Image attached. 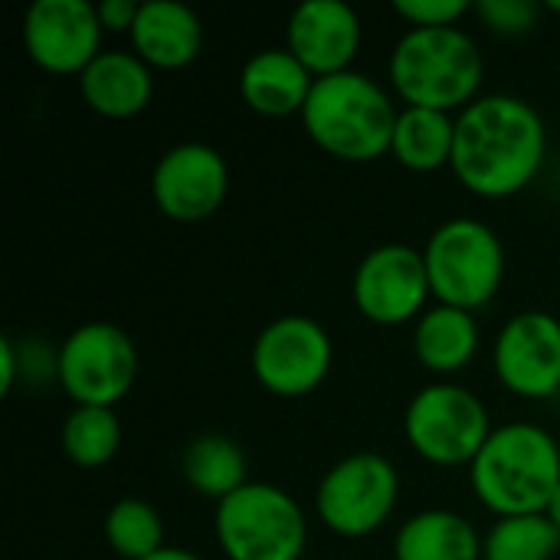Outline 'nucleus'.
Returning a JSON list of instances; mask_svg holds the SVG:
<instances>
[{"label": "nucleus", "mask_w": 560, "mask_h": 560, "mask_svg": "<svg viewBox=\"0 0 560 560\" xmlns=\"http://www.w3.org/2000/svg\"><path fill=\"white\" fill-rule=\"evenodd\" d=\"M545 154V118L518 95H479L456 115V148L450 167L456 180L482 200L522 194L538 177Z\"/></svg>", "instance_id": "obj_1"}, {"label": "nucleus", "mask_w": 560, "mask_h": 560, "mask_svg": "<svg viewBox=\"0 0 560 560\" xmlns=\"http://www.w3.org/2000/svg\"><path fill=\"white\" fill-rule=\"evenodd\" d=\"M469 482L499 518L545 515L560 486L558 440L538 423H505L472 459Z\"/></svg>", "instance_id": "obj_2"}, {"label": "nucleus", "mask_w": 560, "mask_h": 560, "mask_svg": "<svg viewBox=\"0 0 560 560\" xmlns=\"http://www.w3.org/2000/svg\"><path fill=\"white\" fill-rule=\"evenodd\" d=\"M400 108L390 92L364 72H338L315 82L302 125L305 135L331 158L368 164L390 154Z\"/></svg>", "instance_id": "obj_3"}, {"label": "nucleus", "mask_w": 560, "mask_h": 560, "mask_svg": "<svg viewBox=\"0 0 560 560\" xmlns=\"http://www.w3.org/2000/svg\"><path fill=\"white\" fill-rule=\"evenodd\" d=\"M394 92L410 108L463 112L479 98L486 62L463 26L407 30L387 62Z\"/></svg>", "instance_id": "obj_4"}, {"label": "nucleus", "mask_w": 560, "mask_h": 560, "mask_svg": "<svg viewBox=\"0 0 560 560\" xmlns=\"http://www.w3.org/2000/svg\"><path fill=\"white\" fill-rule=\"evenodd\" d=\"M213 532L226 560H302L308 545L302 505L272 482H246L217 502Z\"/></svg>", "instance_id": "obj_5"}, {"label": "nucleus", "mask_w": 560, "mask_h": 560, "mask_svg": "<svg viewBox=\"0 0 560 560\" xmlns=\"http://www.w3.org/2000/svg\"><path fill=\"white\" fill-rule=\"evenodd\" d=\"M430 289L440 305L476 312L489 305L505 282V249L495 230L472 217L446 220L423 249Z\"/></svg>", "instance_id": "obj_6"}, {"label": "nucleus", "mask_w": 560, "mask_h": 560, "mask_svg": "<svg viewBox=\"0 0 560 560\" xmlns=\"http://www.w3.org/2000/svg\"><path fill=\"white\" fill-rule=\"evenodd\" d=\"M404 436L410 450L430 466H472L492 436L486 404L463 384L436 381L413 394L404 413Z\"/></svg>", "instance_id": "obj_7"}, {"label": "nucleus", "mask_w": 560, "mask_h": 560, "mask_svg": "<svg viewBox=\"0 0 560 560\" xmlns=\"http://www.w3.org/2000/svg\"><path fill=\"white\" fill-rule=\"evenodd\" d=\"M56 381L75 407H112L138 381L131 335L108 322H85L56 351Z\"/></svg>", "instance_id": "obj_8"}, {"label": "nucleus", "mask_w": 560, "mask_h": 560, "mask_svg": "<svg viewBox=\"0 0 560 560\" xmlns=\"http://www.w3.org/2000/svg\"><path fill=\"white\" fill-rule=\"evenodd\" d=\"M397 499L400 476L394 463L381 453H351L322 476L315 509L331 535L368 538L390 522Z\"/></svg>", "instance_id": "obj_9"}, {"label": "nucleus", "mask_w": 560, "mask_h": 560, "mask_svg": "<svg viewBox=\"0 0 560 560\" xmlns=\"http://www.w3.org/2000/svg\"><path fill=\"white\" fill-rule=\"evenodd\" d=\"M335 361L328 331L308 315H279L253 341V377L276 397L315 394Z\"/></svg>", "instance_id": "obj_10"}, {"label": "nucleus", "mask_w": 560, "mask_h": 560, "mask_svg": "<svg viewBox=\"0 0 560 560\" xmlns=\"http://www.w3.org/2000/svg\"><path fill=\"white\" fill-rule=\"evenodd\" d=\"M358 312L374 325H407L423 315L433 299L427 259L407 243H384L371 249L351 279Z\"/></svg>", "instance_id": "obj_11"}, {"label": "nucleus", "mask_w": 560, "mask_h": 560, "mask_svg": "<svg viewBox=\"0 0 560 560\" xmlns=\"http://www.w3.org/2000/svg\"><path fill=\"white\" fill-rule=\"evenodd\" d=\"M499 384L522 400H551L560 394V318L548 312L512 315L492 351Z\"/></svg>", "instance_id": "obj_12"}, {"label": "nucleus", "mask_w": 560, "mask_h": 560, "mask_svg": "<svg viewBox=\"0 0 560 560\" xmlns=\"http://www.w3.org/2000/svg\"><path fill=\"white\" fill-rule=\"evenodd\" d=\"M98 7L89 0H36L23 16L26 56L52 75H82L102 52Z\"/></svg>", "instance_id": "obj_13"}, {"label": "nucleus", "mask_w": 560, "mask_h": 560, "mask_svg": "<svg viewBox=\"0 0 560 560\" xmlns=\"http://www.w3.org/2000/svg\"><path fill=\"white\" fill-rule=\"evenodd\" d=\"M230 190V167L223 154L203 141H184L161 154L151 174V197L167 220H210Z\"/></svg>", "instance_id": "obj_14"}, {"label": "nucleus", "mask_w": 560, "mask_h": 560, "mask_svg": "<svg viewBox=\"0 0 560 560\" xmlns=\"http://www.w3.org/2000/svg\"><path fill=\"white\" fill-rule=\"evenodd\" d=\"M361 16L345 0H305L292 10L285 39L289 52L315 75L348 72L361 49Z\"/></svg>", "instance_id": "obj_15"}, {"label": "nucleus", "mask_w": 560, "mask_h": 560, "mask_svg": "<svg viewBox=\"0 0 560 560\" xmlns=\"http://www.w3.org/2000/svg\"><path fill=\"white\" fill-rule=\"evenodd\" d=\"M79 92L95 115L121 121L148 108L154 95V75L141 56L125 49H102L79 75Z\"/></svg>", "instance_id": "obj_16"}, {"label": "nucleus", "mask_w": 560, "mask_h": 560, "mask_svg": "<svg viewBox=\"0 0 560 560\" xmlns=\"http://www.w3.org/2000/svg\"><path fill=\"white\" fill-rule=\"evenodd\" d=\"M131 49L151 69H184L203 49V23L177 0H148L131 26Z\"/></svg>", "instance_id": "obj_17"}, {"label": "nucleus", "mask_w": 560, "mask_h": 560, "mask_svg": "<svg viewBox=\"0 0 560 560\" xmlns=\"http://www.w3.org/2000/svg\"><path fill=\"white\" fill-rule=\"evenodd\" d=\"M315 82L318 79L289 49H262L246 59L240 72V95L262 118H302Z\"/></svg>", "instance_id": "obj_18"}, {"label": "nucleus", "mask_w": 560, "mask_h": 560, "mask_svg": "<svg viewBox=\"0 0 560 560\" xmlns=\"http://www.w3.org/2000/svg\"><path fill=\"white\" fill-rule=\"evenodd\" d=\"M413 354L436 377H453L466 371L472 358L479 354L476 315L453 308V305L427 308L413 328Z\"/></svg>", "instance_id": "obj_19"}, {"label": "nucleus", "mask_w": 560, "mask_h": 560, "mask_svg": "<svg viewBox=\"0 0 560 560\" xmlns=\"http://www.w3.org/2000/svg\"><path fill=\"white\" fill-rule=\"evenodd\" d=\"M394 560H482V538L459 512L427 509L400 525Z\"/></svg>", "instance_id": "obj_20"}, {"label": "nucleus", "mask_w": 560, "mask_h": 560, "mask_svg": "<svg viewBox=\"0 0 560 560\" xmlns=\"http://www.w3.org/2000/svg\"><path fill=\"white\" fill-rule=\"evenodd\" d=\"M453 148H456V118L450 112L410 108V105L400 108L394 144H390L397 164L417 174H430L453 164Z\"/></svg>", "instance_id": "obj_21"}, {"label": "nucleus", "mask_w": 560, "mask_h": 560, "mask_svg": "<svg viewBox=\"0 0 560 560\" xmlns=\"http://www.w3.org/2000/svg\"><path fill=\"white\" fill-rule=\"evenodd\" d=\"M180 472L197 495L223 502L246 486V456L236 440L223 433H203L184 450Z\"/></svg>", "instance_id": "obj_22"}, {"label": "nucleus", "mask_w": 560, "mask_h": 560, "mask_svg": "<svg viewBox=\"0 0 560 560\" xmlns=\"http://www.w3.org/2000/svg\"><path fill=\"white\" fill-rule=\"evenodd\" d=\"M121 450V423L112 407H75L62 423V453L79 469H102Z\"/></svg>", "instance_id": "obj_23"}, {"label": "nucleus", "mask_w": 560, "mask_h": 560, "mask_svg": "<svg viewBox=\"0 0 560 560\" xmlns=\"http://www.w3.org/2000/svg\"><path fill=\"white\" fill-rule=\"evenodd\" d=\"M560 532L548 515L499 518L482 538V560H555Z\"/></svg>", "instance_id": "obj_24"}, {"label": "nucleus", "mask_w": 560, "mask_h": 560, "mask_svg": "<svg viewBox=\"0 0 560 560\" xmlns=\"http://www.w3.org/2000/svg\"><path fill=\"white\" fill-rule=\"evenodd\" d=\"M105 541L125 560H144L164 548V522L144 499H118L105 515Z\"/></svg>", "instance_id": "obj_25"}, {"label": "nucleus", "mask_w": 560, "mask_h": 560, "mask_svg": "<svg viewBox=\"0 0 560 560\" xmlns=\"http://www.w3.org/2000/svg\"><path fill=\"white\" fill-rule=\"evenodd\" d=\"M541 3L535 0H479L472 3V13L499 36H525L541 20Z\"/></svg>", "instance_id": "obj_26"}, {"label": "nucleus", "mask_w": 560, "mask_h": 560, "mask_svg": "<svg viewBox=\"0 0 560 560\" xmlns=\"http://www.w3.org/2000/svg\"><path fill=\"white\" fill-rule=\"evenodd\" d=\"M472 10L469 0H394V13L410 23V30L456 26Z\"/></svg>", "instance_id": "obj_27"}, {"label": "nucleus", "mask_w": 560, "mask_h": 560, "mask_svg": "<svg viewBox=\"0 0 560 560\" xmlns=\"http://www.w3.org/2000/svg\"><path fill=\"white\" fill-rule=\"evenodd\" d=\"M95 7H98V20L105 33H131L138 10H141V3L135 0H102Z\"/></svg>", "instance_id": "obj_28"}, {"label": "nucleus", "mask_w": 560, "mask_h": 560, "mask_svg": "<svg viewBox=\"0 0 560 560\" xmlns=\"http://www.w3.org/2000/svg\"><path fill=\"white\" fill-rule=\"evenodd\" d=\"M20 377V351L10 335H0V394L7 397Z\"/></svg>", "instance_id": "obj_29"}, {"label": "nucleus", "mask_w": 560, "mask_h": 560, "mask_svg": "<svg viewBox=\"0 0 560 560\" xmlns=\"http://www.w3.org/2000/svg\"><path fill=\"white\" fill-rule=\"evenodd\" d=\"M144 560H203L200 555H194V551H187V548H161V551H154L151 558Z\"/></svg>", "instance_id": "obj_30"}, {"label": "nucleus", "mask_w": 560, "mask_h": 560, "mask_svg": "<svg viewBox=\"0 0 560 560\" xmlns=\"http://www.w3.org/2000/svg\"><path fill=\"white\" fill-rule=\"evenodd\" d=\"M548 518H551V525L560 532V486L558 492H555V499H551V505H548V512H545Z\"/></svg>", "instance_id": "obj_31"}, {"label": "nucleus", "mask_w": 560, "mask_h": 560, "mask_svg": "<svg viewBox=\"0 0 560 560\" xmlns=\"http://www.w3.org/2000/svg\"><path fill=\"white\" fill-rule=\"evenodd\" d=\"M545 10H551V13H560V0H548V3H545Z\"/></svg>", "instance_id": "obj_32"}]
</instances>
